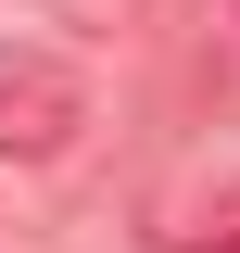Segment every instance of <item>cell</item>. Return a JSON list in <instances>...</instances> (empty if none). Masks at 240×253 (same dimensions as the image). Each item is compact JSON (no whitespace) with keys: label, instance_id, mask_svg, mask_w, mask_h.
<instances>
[{"label":"cell","instance_id":"cell-1","mask_svg":"<svg viewBox=\"0 0 240 253\" xmlns=\"http://www.w3.org/2000/svg\"><path fill=\"white\" fill-rule=\"evenodd\" d=\"M89 126V76L38 38H0V165H51Z\"/></svg>","mask_w":240,"mask_h":253}]
</instances>
